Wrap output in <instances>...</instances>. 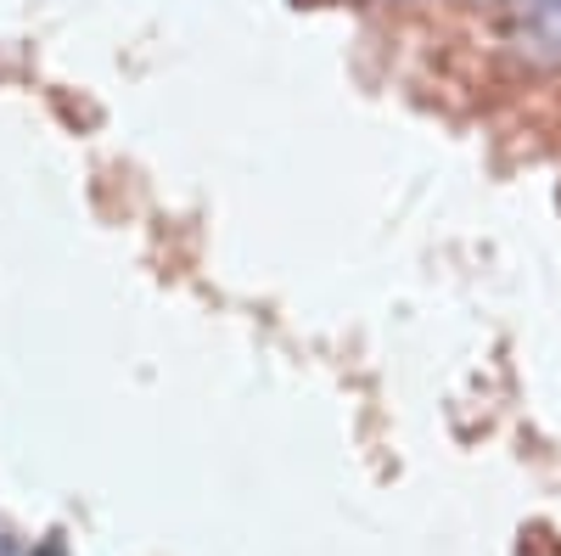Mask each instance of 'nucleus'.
<instances>
[{
  "label": "nucleus",
  "mask_w": 561,
  "mask_h": 556,
  "mask_svg": "<svg viewBox=\"0 0 561 556\" xmlns=\"http://www.w3.org/2000/svg\"><path fill=\"white\" fill-rule=\"evenodd\" d=\"M34 556H68V551H62V545H39Z\"/></svg>",
  "instance_id": "f257e3e1"
},
{
  "label": "nucleus",
  "mask_w": 561,
  "mask_h": 556,
  "mask_svg": "<svg viewBox=\"0 0 561 556\" xmlns=\"http://www.w3.org/2000/svg\"><path fill=\"white\" fill-rule=\"evenodd\" d=\"M0 556H12V545H7V540H0Z\"/></svg>",
  "instance_id": "f03ea898"
}]
</instances>
